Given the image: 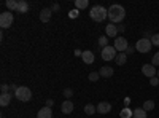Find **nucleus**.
Here are the masks:
<instances>
[{
    "label": "nucleus",
    "mask_w": 159,
    "mask_h": 118,
    "mask_svg": "<svg viewBox=\"0 0 159 118\" xmlns=\"http://www.w3.org/2000/svg\"><path fill=\"white\" fill-rule=\"evenodd\" d=\"M126 16V10L123 5H119V3H113L110 5L108 8V19L111 24H119Z\"/></svg>",
    "instance_id": "f257e3e1"
},
{
    "label": "nucleus",
    "mask_w": 159,
    "mask_h": 118,
    "mask_svg": "<svg viewBox=\"0 0 159 118\" xmlns=\"http://www.w3.org/2000/svg\"><path fill=\"white\" fill-rule=\"evenodd\" d=\"M89 16H91V19H94L96 22H102V21H105L108 18V10L103 8L102 5H96V7L91 8Z\"/></svg>",
    "instance_id": "f03ea898"
},
{
    "label": "nucleus",
    "mask_w": 159,
    "mask_h": 118,
    "mask_svg": "<svg viewBox=\"0 0 159 118\" xmlns=\"http://www.w3.org/2000/svg\"><path fill=\"white\" fill-rule=\"evenodd\" d=\"M15 97H16L18 101H21V102H29V101L32 99V91H30V88H27V86H19L18 91L15 93Z\"/></svg>",
    "instance_id": "7ed1b4c3"
},
{
    "label": "nucleus",
    "mask_w": 159,
    "mask_h": 118,
    "mask_svg": "<svg viewBox=\"0 0 159 118\" xmlns=\"http://www.w3.org/2000/svg\"><path fill=\"white\" fill-rule=\"evenodd\" d=\"M151 40L150 38H139L137 43H135V51H139V53H148V51H151Z\"/></svg>",
    "instance_id": "20e7f679"
},
{
    "label": "nucleus",
    "mask_w": 159,
    "mask_h": 118,
    "mask_svg": "<svg viewBox=\"0 0 159 118\" xmlns=\"http://www.w3.org/2000/svg\"><path fill=\"white\" fill-rule=\"evenodd\" d=\"M100 56H102V59H103V61H115V59H116V56H118V51H116V48H115V46L108 45L107 48H103V50H102Z\"/></svg>",
    "instance_id": "39448f33"
},
{
    "label": "nucleus",
    "mask_w": 159,
    "mask_h": 118,
    "mask_svg": "<svg viewBox=\"0 0 159 118\" xmlns=\"http://www.w3.org/2000/svg\"><path fill=\"white\" fill-rule=\"evenodd\" d=\"M13 21H15V16H13L11 11H3L2 15H0V26H2V29L11 27Z\"/></svg>",
    "instance_id": "423d86ee"
},
{
    "label": "nucleus",
    "mask_w": 159,
    "mask_h": 118,
    "mask_svg": "<svg viewBox=\"0 0 159 118\" xmlns=\"http://www.w3.org/2000/svg\"><path fill=\"white\" fill-rule=\"evenodd\" d=\"M113 46L116 48L118 53H126V50L129 48V42H127V38H124V37H116Z\"/></svg>",
    "instance_id": "0eeeda50"
},
{
    "label": "nucleus",
    "mask_w": 159,
    "mask_h": 118,
    "mask_svg": "<svg viewBox=\"0 0 159 118\" xmlns=\"http://www.w3.org/2000/svg\"><path fill=\"white\" fill-rule=\"evenodd\" d=\"M142 73L145 77H148V78H153V77L157 75V70H156V67L153 64H143L142 65Z\"/></svg>",
    "instance_id": "6e6552de"
},
{
    "label": "nucleus",
    "mask_w": 159,
    "mask_h": 118,
    "mask_svg": "<svg viewBox=\"0 0 159 118\" xmlns=\"http://www.w3.org/2000/svg\"><path fill=\"white\" fill-rule=\"evenodd\" d=\"M96 107H97L99 115H107V113H110V112H111V104H110V102H105V101L99 102Z\"/></svg>",
    "instance_id": "1a4fd4ad"
},
{
    "label": "nucleus",
    "mask_w": 159,
    "mask_h": 118,
    "mask_svg": "<svg viewBox=\"0 0 159 118\" xmlns=\"http://www.w3.org/2000/svg\"><path fill=\"white\" fill-rule=\"evenodd\" d=\"M73 109H75V106H73V102H72L70 99H65V101L62 102V106H61V112H62L64 115L72 113V112H73Z\"/></svg>",
    "instance_id": "9d476101"
},
{
    "label": "nucleus",
    "mask_w": 159,
    "mask_h": 118,
    "mask_svg": "<svg viewBox=\"0 0 159 118\" xmlns=\"http://www.w3.org/2000/svg\"><path fill=\"white\" fill-rule=\"evenodd\" d=\"M105 35H107L108 38H115L118 35V27H116V24H108V26H105Z\"/></svg>",
    "instance_id": "9b49d317"
},
{
    "label": "nucleus",
    "mask_w": 159,
    "mask_h": 118,
    "mask_svg": "<svg viewBox=\"0 0 159 118\" xmlns=\"http://www.w3.org/2000/svg\"><path fill=\"white\" fill-rule=\"evenodd\" d=\"M113 73H115V70L111 67H108V65H103V67H100V70H99V75L103 77V78H111Z\"/></svg>",
    "instance_id": "f8f14e48"
},
{
    "label": "nucleus",
    "mask_w": 159,
    "mask_h": 118,
    "mask_svg": "<svg viewBox=\"0 0 159 118\" xmlns=\"http://www.w3.org/2000/svg\"><path fill=\"white\" fill-rule=\"evenodd\" d=\"M37 118H52V110L51 107H43V109H40L38 113H37Z\"/></svg>",
    "instance_id": "ddd939ff"
},
{
    "label": "nucleus",
    "mask_w": 159,
    "mask_h": 118,
    "mask_svg": "<svg viewBox=\"0 0 159 118\" xmlns=\"http://www.w3.org/2000/svg\"><path fill=\"white\" fill-rule=\"evenodd\" d=\"M51 16H52L51 8H43L42 11H40V21H42V22H48L51 19Z\"/></svg>",
    "instance_id": "4468645a"
},
{
    "label": "nucleus",
    "mask_w": 159,
    "mask_h": 118,
    "mask_svg": "<svg viewBox=\"0 0 159 118\" xmlns=\"http://www.w3.org/2000/svg\"><path fill=\"white\" fill-rule=\"evenodd\" d=\"M81 59L84 61V64H92V62H94V59H96V56H94V53H92V51H83V56H81Z\"/></svg>",
    "instance_id": "2eb2a0df"
},
{
    "label": "nucleus",
    "mask_w": 159,
    "mask_h": 118,
    "mask_svg": "<svg viewBox=\"0 0 159 118\" xmlns=\"http://www.w3.org/2000/svg\"><path fill=\"white\" fill-rule=\"evenodd\" d=\"M11 99H13V94H11V93H3L2 96H0V106H2V107L10 106Z\"/></svg>",
    "instance_id": "dca6fc26"
},
{
    "label": "nucleus",
    "mask_w": 159,
    "mask_h": 118,
    "mask_svg": "<svg viewBox=\"0 0 159 118\" xmlns=\"http://www.w3.org/2000/svg\"><path fill=\"white\" fill-rule=\"evenodd\" d=\"M8 11H18V5H19V0H7L5 2Z\"/></svg>",
    "instance_id": "f3484780"
},
{
    "label": "nucleus",
    "mask_w": 159,
    "mask_h": 118,
    "mask_svg": "<svg viewBox=\"0 0 159 118\" xmlns=\"http://www.w3.org/2000/svg\"><path fill=\"white\" fill-rule=\"evenodd\" d=\"M29 11V3L25 2V0H19V5H18V13L24 15V13Z\"/></svg>",
    "instance_id": "a211bd4d"
},
{
    "label": "nucleus",
    "mask_w": 159,
    "mask_h": 118,
    "mask_svg": "<svg viewBox=\"0 0 159 118\" xmlns=\"http://www.w3.org/2000/svg\"><path fill=\"white\" fill-rule=\"evenodd\" d=\"M126 61H127V54H126V53H118V56H116V59H115V62H116L118 65H124Z\"/></svg>",
    "instance_id": "6ab92c4d"
},
{
    "label": "nucleus",
    "mask_w": 159,
    "mask_h": 118,
    "mask_svg": "<svg viewBox=\"0 0 159 118\" xmlns=\"http://www.w3.org/2000/svg\"><path fill=\"white\" fill-rule=\"evenodd\" d=\"M97 112V107L94 106V104H86L84 106V113L86 115H94Z\"/></svg>",
    "instance_id": "aec40b11"
},
{
    "label": "nucleus",
    "mask_w": 159,
    "mask_h": 118,
    "mask_svg": "<svg viewBox=\"0 0 159 118\" xmlns=\"http://www.w3.org/2000/svg\"><path fill=\"white\" fill-rule=\"evenodd\" d=\"M132 118H147V112H145L142 107H139V109L134 110V115H132Z\"/></svg>",
    "instance_id": "412c9836"
},
{
    "label": "nucleus",
    "mask_w": 159,
    "mask_h": 118,
    "mask_svg": "<svg viewBox=\"0 0 159 118\" xmlns=\"http://www.w3.org/2000/svg\"><path fill=\"white\" fill-rule=\"evenodd\" d=\"M89 5V0H75V8L76 10H83Z\"/></svg>",
    "instance_id": "4be33fe9"
},
{
    "label": "nucleus",
    "mask_w": 159,
    "mask_h": 118,
    "mask_svg": "<svg viewBox=\"0 0 159 118\" xmlns=\"http://www.w3.org/2000/svg\"><path fill=\"white\" fill-rule=\"evenodd\" d=\"M145 112H150V110H153L154 109V101H151V99H148V101H145L143 102V107H142Z\"/></svg>",
    "instance_id": "5701e85b"
},
{
    "label": "nucleus",
    "mask_w": 159,
    "mask_h": 118,
    "mask_svg": "<svg viewBox=\"0 0 159 118\" xmlns=\"http://www.w3.org/2000/svg\"><path fill=\"white\" fill-rule=\"evenodd\" d=\"M132 115H134V110H130L127 107L119 112V116H121V118H132Z\"/></svg>",
    "instance_id": "b1692460"
},
{
    "label": "nucleus",
    "mask_w": 159,
    "mask_h": 118,
    "mask_svg": "<svg viewBox=\"0 0 159 118\" xmlns=\"http://www.w3.org/2000/svg\"><path fill=\"white\" fill-rule=\"evenodd\" d=\"M99 46H100L102 50L108 46V37H107V35H102V37H99Z\"/></svg>",
    "instance_id": "393cba45"
},
{
    "label": "nucleus",
    "mask_w": 159,
    "mask_h": 118,
    "mask_svg": "<svg viewBox=\"0 0 159 118\" xmlns=\"http://www.w3.org/2000/svg\"><path fill=\"white\" fill-rule=\"evenodd\" d=\"M99 78H100L99 72H91V73H89V80H91V82H97Z\"/></svg>",
    "instance_id": "a878e982"
},
{
    "label": "nucleus",
    "mask_w": 159,
    "mask_h": 118,
    "mask_svg": "<svg viewBox=\"0 0 159 118\" xmlns=\"http://www.w3.org/2000/svg\"><path fill=\"white\" fill-rule=\"evenodd\" d=\"M64 96H65V99H70V97L73 96V89L65 88V89H64Z\"/></svg>",
    "instance_id": "bb28decb"
},
{
    "label": "nucleus",
    "mask_w": 159,
    "mask_h": 118,
    "mask_svg": "<svg viewBox=\"0 0 159 118\" xmlns=\"http://www.w3.org/2000/svg\"><path fill=\"white\" fill-rule=\"evenodd\" d=\"M151 64L154 65V67H157V65H159V51H157V53H154V56L151 59Z\"/></svg>",
    "instance_id": "cd10ccee"
},
{
    "label": "nucleus",
    "mask_w": 159,
    "mask_h": 118,
    "mask_svg": "<svg viewBox=\"0 0 159 118\" xmlns=\"http://www.w3.org/2000/svg\"><path fill=\"white\" fill-rule=\"evenodd\" d=\"M150 40H151V43H153L154 46H159V34H154Z\"/></svg>",
    "instance_id": "c85d7f7f"
},
{
    "label": "nucleus",
    "mask_w": 159,
    "mask_h": 118,
    "mask_svg": "<svg viewBox=\"0 0 159 118\" xmlns=\"http://www.w3.org/2000/svg\"><path fill=\"white\" fill-rule=\"evenodd\" d=\"M69 16H70V18H73V19H75V18H78V16H80V10H76V8H75V10H72V11L69 13Z\"/></svg>",
    "instance_id": "c756f323"
},
{
    "label": "nucleus",
    "mask_w": 159,
    "mask_h": 118,
    "mask_svg": "<svg viewBox=\"0 0 159 118\" xmlns=\"http://www.w3.org/2000/svg\"><path fill=\"white\" fill-rule=\"evenodd\" d=\"M150 85H151V86H157V85H159V78H157V77L150 78Z\"/></svg>",
    "instance_id": "7c9ffc66"
},
{
    "label": "nucleus",
    "mask_w": 159,
    "mask_h": 118,
    "mask_svg": "<svg viewBox=\"0 0 159 118\" xmlns=\"http://www.w3.org/2000/svg\"><path fill=\"white\" fill-rule=\"evenodd\" d=\"M134 53H135V45H134V46H130V45H129V48L126 50V54L129 56V54H134Z\"/></svg>",
    "instance_id": "2f4dec72"
},
{
    "label": "nucleus",
    "mask_w": 159,
    "mask_h": 118,
    "mask_svg": "<svg viewBox=\"0 0 159 118\" xmlns=\"http://www.w3.org/2000/svg\"><path fill=\"white\" fill-rule=\"evenodd\" d=\"M0 89H2V94H3V93H10V86H8V85H5V83H3L2 86H0Z\"/></svg>",
    "instance_id": "473e14b6"
},
{
    "label": "nucleus",
    "mask_w": 159,
    "mask_h": 118,
    "mask_svg": "<svg viewBox=\"0 0 159 118\" xmlns=\"http://www.w3.org/2000/svg\"><path fill=\"white\" fill-rule=\"evenodd\" d=\"M61 10V5L59 3H52L51 5V11H59Z\"/></svg>",
    "instance_id": "72a5a7b5"
},
{
    "label": "nucleus",
    "mask_w": 159,
    "mask_h": 118,
    "mask_svg": "<svg viewBox=\"0 0 159 118\" xmlns=\"http://www.w3.org/2000/svg\"><path fill=\"white\" fill-rule=\"evenodd\" d=\"M18 88H19V86H18L16 83H11V85H10V93H11V91H15V93H16Z\"/></svg>",
    "instance_id": "f704fd0d"
},
{
    "label": "nucleus",
    "mask_w": 159,
    "mask_h": 118,
    "mask_svg": "<svg viewBox=\"0 0 159 118\" xmlns=\"http://www.w3.org/2000/svg\"><path fill=\"white\" fill-rule=\"evenodd\" d=\"M116 27H118V34H119V32H124V31H126V26H123V24H118Z\"/></svg>",
    "instance_id": "c9c22d12"
},
{
    "label": "nucleus",
    "mask_w": 159,
    "mask_h": 118,
    "mask_svg": "<svg viewBox=\"0 0 159 118\" xmlns=\"http://www.w3.org/2000/svg\"><path fill=\"white\" fill-rule=\"evenodd\" d=\"M52 106H54V101H52V99H48V101H46V107H52Z\"/></svg>",
    "instance_id": "e433bc0d"
},
{
    "label": "nucleus",
    "mask_w": 159,
    "mask_h": 118,
    "mask_svg": "<svg viewBox=\"0 0 159 118\" xmlns=\"http://www.w3.org/2000/svg\"><path fill=\"white\" fill-rule=\"evenodd\" d=\"M157 78H159V69H157Z\"/></svg>",
    "instance_id": "4c0bfd02"
}]
</instances>
